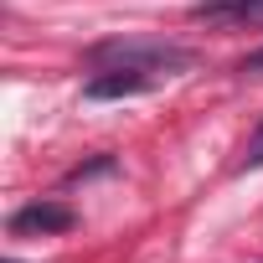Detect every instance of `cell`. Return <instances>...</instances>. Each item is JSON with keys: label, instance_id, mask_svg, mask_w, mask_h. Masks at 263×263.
<instances>
[{"label": "cell", "instance_id": "cell-1", "mask_svg": "<svg viewBox=\"0 0 263 263\" xmlns=\"http://www.w3.org/2000/svg\"><path fill=\"white\" fill-rule=\"evenodd\" d=\"M88 62H93V67H108V72L135 67V72H160V78H171V72L191 67L196 57H191L186 47H171V42H103V47L88 52Z\"/></svg>", "mask_w": 263, "mask_h": 263}, {"label": "cell", "instance_id": "cell-2", "mask_svg": "<svg viewBox=\"0 0 263 263\" xmlns=\"http://www.w3.org/2000/svg\"><path fill=\"white\" fill-rule=\"evenodd\" d=\"M72 222H78L72 206H62V201H31V206H21L11 217V232H67Z\"/></svg>", "mask_w": 263, "mask_h": 263}, {"label": "cell", "instance_id": "cell-3", "mask_svg": "<svg viewBox=\"0 0 263 263\" xmlns=\"http://www.w3.org/2000/svg\"><path fill=\"white\" fill-rule=\"evenodd\" d=\"M155 78L160 72H135V67H124V72H103V78H93L88 88H83V98H135V93H150L155 88Z\"/></svg>", "mask_w": 263, "mask_h": 263}, {"label": "cell", "instance_id": "cell-4", "mask_svg": "<svg viewBox=\"0 0 263 263\" xmlns=\"http://www.w3.org/2000/svg\"><path fill=\"white\" fill-rule=\"evenodd\" d=\"M242 6V0H201V6L191 11V16H206V21H222V16H232Z\"/></svg>", "mask_w": 263, "mask_h": 263}, {"label": "cell", "instance_id": "cell-5", "mask_svg": "<svg viewBox=\"0 0 263 263\" xmlns=\"http://www.w3.org/2000/svg\"><path fill=\"white\" fill-rule=\"evenodd\" d=\"M263 165V124L253 129V140H248V150H242V171H258Z\"/></svg>", "mask_w": 263, "mask_h": 263}, {"label": "cell", "instance_id": "cell-6", "mask_svg": "<svg viewBox=\"0 0 263 263\" xmlns=\"http://www.w3.org/2000/svg\"><path fill=\"white\" fill-rule=\"evenodd\" d=\"M242 72H253V78H263V47H258V52H248V57H242Z\"/></svg>", "mask_w": 263, "mask_h": 263}, {"label": "cell", "instance_id": "cell-7", "mask_svg": "<svg viewBox=\"0 0 263 263\" xmlns=\"http://www.w3.org/2000/svg\"><path fill=\"white\" fill-rule=\"evenodd\" d=\"M6 263H16V258H6Z\"/></svg>", "mask_w": 263, "mask_h": 263}]
</instances>
